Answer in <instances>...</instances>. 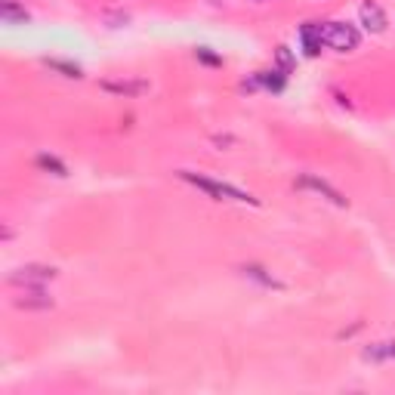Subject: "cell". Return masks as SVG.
<instances>
[{
    "label": "cell",
    "mask_w": 395,
    "mask_h": 395,
    "mask_svg": "<svg viewBox=\"0 0 395 395\" xmlns=\"http://www.w3.org/2000/svg\"><path fill=\"white\" fill-rule=\"evenodd\" d=\"M53 278H56V269L53 266H22L10 281L13 284H25V288H40V284H47Z\"/></svg>",
    "instance_id": "obj_3"
},
{
    "label": "cell",
    "mask_w": 395,
    "mask_h": 395,
    "mask_svg": "<svg viewBox=\"0 0 395 395\" xmlns=\"http://www.w3.org/2000/svg\"><path fill=\"white\" fill-rule=\"evenodd\" d=\"M198 59H201V62H207V65H223V59L213 56L207 47H198Z\"/></svg>",
    "instance_id": "obj_16"
},
{
    "label": "cell",
    "mask_w": 395,
    "mask_h": 395,
    "mask_svg": "<svg viewBox=\"0 0 395 395\" xmlns=\"http://www.w3.org/2000/svg\"><path fill=\"white\" fill-rule=\"evenodd\" d=\"M244 272L250 275V278H257V281H263L266 284V288H275V281L272 278H269V275L263 272V269H259V266H244Z\"/></svg>",
    "instance_id": "obj_15"
},
{
    "label": "cell",
    "mask_w": 395,
    "mask_h": 395,
    "mask_svg": "<svg viewBox=\"0 0 395 395\" xmlns=\"http://www.w3.org/2000/svg\"><path fill=\"white\" fill-rule=\"evenodd\" d=\"M44 65H47V69H53V71H59L62 78H81V69H78V65L62 62V59H44Z\"/></svg>",
    "instance_id": "obj_10"
},
{
    "label": "cell",
    "mask_w": 395,
    "mask_h": 395,
    "mask_svg": "<svg viewBox=\"0 0 395 395\" xmlns=\"http://www.w3.org/2000/svg\"><path fill=\"white\" fill-rule=\"evenodd\" d=\"M297 186H300V189H312L315 195H322V198H327V201H331V204H337V207H346V204H349V201L343 198L340 191H337V189L331 186V182L318 179V176H309V173H306V176H300V179H297Z\"/></svg>",
    "instance_id": "obj_4"
},
{
    "label": "cell",
    "mask_w": 395,
    "mask_h": 395,
    "mask_svg": "<svg viewBox=\"0 0 395 395\" xmlns=\"http://www.w3.org/2000/svg\"><path fill=\"white\" fill-rule=\"evenodd\" d=\"M4 22H28V13H25V10H16L10 0H6V4H4Z\"/></svg>",
    "instance_id": "obj_13"
},
{
    "label": "cell",
    "mask_w": 395,
    "mask_h": 395,
    "mask_svg": "<svg viewBox=\"0 0 395 395\" xmlns=\"http://www.w3.org/2000/svg\"><path fill=\"white\" fill-rule=\"evenodd\" d=\"M37 167H40V170L56 173V176H69V167L59 161V158H53V155H40V158H37Z\"/></svg>",
    "instance_id": "obj_11"
},
{
    "label": "cell",
    "mask_w": 395,
    "mask_h": 395,
    "mask_svg": "<svg viewBox=\"0 0 395 395\" xmlns=\"http://www.w3.org/2000/svg\"><path fill=\"white\" fill-rule=\"evenodd\" d=\"M361 25H365V28L367 31H374V35H380V31H386V25H389V22H386V13L380 10V6H377V4H365V6H361Z\"/></svg>",
    "instance_id": "obj_7"
},
{
    "label": "cell",
    "mask_w": 395,
    "mask_h": 395,
    "mask_svg": "<svg viewBox=\"0 0 395 395\" xmlns=\"http://www.w3.org/2000/svg\"><path fill=\"white\" fill-rule=\"evenodd\" d=\"M324 44L337 53H352L358 44H361V35L355 25L349 22H327L324 25Z\"/></svg>",
    "instance_id": "obj_2"
},
{
    "label": "cell",
    "mask_w": 395,
    "mask_h": 395,
    "mask_svg": "<svg viewBox=\"0 0 395 395\" xmlns=\"http://www.w3.org/2000/svg\"><path fill=\"white\" fill-rule=\"evenodd\" d=\"M365 358H371V361L395 358V343H377V346H371V349H365Z\"/></svg>",
    "instance_id": "obj_12"
},
{
    "label": "cell",
    "mask_w": 395,
    "mask_h": 395,
    "mask_svg": "<svg viewBox=\"0 0 395 395\" xmlns=\"http://www.w3.org/2000/svg\"><path fill=\"white\" fill-rule=\"evenodd\" d=\"M275 59H278V65H281V71H284V74H290V71H293V56H290V49H288V47H278Z\"/></svg>",
    "instance_id": "obj_14"
},
{
    "label": "cell",
    "mask_w": 395,
    "mask_h": 395,
    "mask_svg": "<svg viewBox=\"0 0 395 395\" xmlns=\"http://www.w3.org/2000/svg\"><path fill=\"white\" fill-rule=\"evenodd\" d=\"M179 179H186L189 186H195L201 191H207L213 201H241V204H259V201L254 195H247V191H241V189H235V186H225V182H216V179H207V176H201V173H191V170H179L176 173Z\"/></svg>",
    "instance_id": "obj_1"
},
{
    "label": "cell",
    "mask_w": 395,
    "mask_h": 395,
    "mask_svg": "<svg viewBox=\"0 0 395 395\" xmlns=\"http://www.w3.org/2000/svg\"><path fill=\"white\" fill-rule=\"evenodd\" d=\"M102 90L114 96H142L148 93V83L146 81H102Z\"/></svg>",
    "instance_id": "obj_6"
},
{
    "label": "cell",
    "mask_w": 395,
    "mask_h": 395,
    "mask_svg": "<svg viewBox=\"0 0 395 395\" xmlns=\"http://www.w3.org/2000/svg\"><path fill=\"white\" fill-rule=\"evenodd\" d=\"M16 306H19V309H49V306H53V300H49L47 297V293H28V297H19V300H16Z\"/></svg>",
    "instance_id": "obj_9"
},
{
    "label": "cell",
    "mask_w": 395,
    "mask_h": 395,
    "mask_svg": "<svg viewBox=\"0 0 395 395\" xmlns=\"http://www.w3.org/2000/svg\"><path fill=\"white\" fill-rule=\"evenodd\" d=\"M284 78H288L284 71H259L254 81L244 83V87H247V90H254V87H266V90H272V93H281V90H284Z\"/></svg>",
    "instance_id": "obj_8"
},
{
    "label": "cell",
    "mask_w": 395,
    "mask_h": 395,
    "mask_svg": "<svg viewBox=\"0 0 395 395\" xmlns=\"http://www.w3.org/2000/svg\"><path fill=\"white\" fill-rule=\"evenodd\" d=\"M300 40H302V53L309 59H315L322 53V44H324V28L318 22H302L300 25Z\"/></svg>",
    "instance_id": "obj_5"
}]
</instances>
